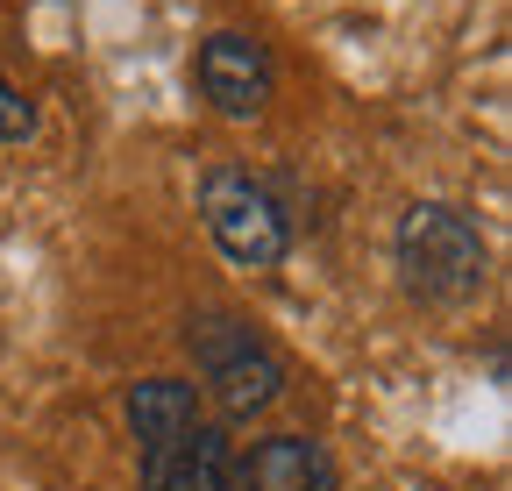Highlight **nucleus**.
<instances>
[{
    "instance_id": "nucleus-1",
    "label": "nucleus",
    "mask_w": 512,
    "mask_h": 491,
    "mask_svg": "<svg viewBox=\"0 0 512 491\" xmlns=\"http://www.w3.org/2000/svg\"><path fill=\"white\" fill-rule=\"evenodd\" d=\"M399 278L413 299L427 306H456L484 285L491 271V250H484V228L463 214V207H448V200H413L406 221H399Z\"/></svg>"
},
{
    "instance_id": "nucleus-2",
    "label": "nucleus",
    "mask_w": 512,
    "mask_h": 491,
    "mask_svg": "<svg viewBox=\"0 0 512 491\" xmlns=\"http://www.w3.org/2000/svg\"><path fill=\"white\" fill-rule=\"evenodd\" d=\"M185 349H192V363H200V378L228 420H256L285 399V356L256 328H242L235 314H200L185 328Z\"/></svg>"
},
{
    "instance_id": "nucleus-3",
    "label": "nucleus",
    "mask_w": 512,
    "mask_h": 491,
    "mask_svg": "<svg viewBox=\"0 0 512 491\" xmlns=\"http://www.w3.org/2000/svg\"><path fill=\"white\" fill-rule=\"evenodd\" d=\"M200 221L214 235V250L242 271H271L292 250V221H285L278 193L242 164H221V171L200 178Z\"/></svg>"
},
{
    "instance_id": "nucleus-4",
    "label": "nucleus",
    "mask_w": 512,
    "mask_h": 491,
    "mask_svg": "<svg viewBox=\"0 0 512 491\" xmlns=\"http://www.w3.org/2000/svg\"><path fill=\"white\" fill-rule=\"evenodd\" d=\"M271 86H278V65H271V50L256 43V36L221 29V36L200 43V93L214 100V114H228V121L264 114Z\"/></svg>"
},
{
    "instance_id": "nucleus-5",
    "label": "nucleus",
    "mask_w": 512,
    "mask_h": 491,
    "mask_svg": "<svg viewBox=\"0 0 512 491\" xmlns=\"http://www.w3.org/2000/svg\"><path fill=\"white\" fill-rule=\"evenodd\" d=\"M150 491H242V456L221 427H185L164 449H143Z\"/></svg>"
},
{
    "instance_id": "nucleus-6",
    "label": "nucleus",
    "mask_w": 512,
    "mask_h": 491,
    "mask_svg": "<svg viewBox=\"0 0 512 491\" xmlns=\"http://www.w3.org/2000/svg\"><path fill=\"white\" fill-rule=\"evenodd\" d=\"M242 491H335V463L306 435H271L242 463Z\"/></svg>"
},
{
    "instance_id": "nucleus-7",
    "label": "nucleus",
    "mask_w": 512,
    "mask_h": 491,
    "mask_svg": "<svg viewBox=\"0 0 512 491\" xmlns=\"http://www.w3.org/2000/svg\"><path fill=\"white\" fill-rule=\"evenodd\" d=\"M185 427H200V385L143 378L136 392H128V435H136L143 449H164L171 435H185Z\"/></svg>"
},
{
    "instance_id": "nucleus-8",
    "label": "nucleus",
    "mask_w": 512,
    "mask_h": 491,
    "mask_svg": "<svg viewBox=\"0 0 512 491\" xmlns=\"http://www.w3.org/2000/svg\"><path fill=\"white\" fill-rule=\"evenodd\" d=\"M36 136V107L22 100V86L0 72V143H29Z\"/></svg>"
}]
</instances>
